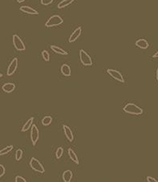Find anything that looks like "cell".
<instances>
[{
    "instance_id": "cell-13",
    "label": "cell",
    "mask_w": 158,
    "mask_h": 182,
    "mask_svg": "<svg viewBox=\"0 0 158 182\" xmlns=\"http://www.w3.org/2000/svg\"><path fill=\"white\" fill-rule=\"evenodd\" d=\"M60 71H61L62 74L65 77H70L72 74V70L70 66L67 64H64L62 65L61 68H60Z\"/></svg>"
},
{
    "instance_id": "cell-25",
    "label": "cell",
    "mask_w": 158,
    "mask_h": 182,
    "mask_svg": "<svg viewBox=\"0 0 158 182\" xmlns=\"http://www.w3.org/2000/svg\"><path fill=\"white\" fill-rule=\"evenodd\" d=\"M54 0H41V4L43 6H48L50 5L51 3H53Z\"/></svg>"
},
{
    "instance_id": "cell-10",
    "label": "cell",
    "mask_w": 158,
    "mask_h": 182,
    "mask_svg": "<svg viewBox=\"0 0 158 182\" xmlns=\"http://www.w3.org/2000/svg\"><path fill=\"white\" fill-rule=\"evenodd\" d=\"M82 29L81 27H77L76 29L72 32V34L70 35L69 37V42H74L78 39V38L80 36Z\"/></svg>"
},
{
    "instance_id": "cell-16",
    "label": "cell",
    "mask_w": 158,
    "mask_h": 182,
    "mask_svg": "<svg viewBox=\"0 0 158 182\" xmlns=\"http://www.w3.org/2000/svg\"><path fill=\"white\" fill-rule=\"evenodd\" d=\"M51 50H53L55 53L58 54H61V55H67V52L66 50H63L62 48L57 46L51 45Z\"/></svg>"
},
{
    "instance_id": "cell-18",
    "label": "cell",
    "mask_w": 158,
    "mask_h": 182,
    "mask_svg": "<svg viewBox=\"0 0 158 182\" xmlns=\"http://www.w3.org/2000/svg\"><path fill=\"white\" fill-rule=\"evenodd\" d=\"M34 121V117H31L27 121V122L23 125V126L22 128V132H26L28 129H31V127H32V123Z\"/></svg>"
},
{
    "instance_id": "cell-17",
    "label": "cell",
    "mask_w": 158,
    "mask_h": 182,
    "mask_svg": "<svg viewBox=\"0 0 158 182\" xmlns=\"http://www.w3.org/2000/svg\"><path fill=\"white\" fill-rule=\"evenodd\" d=\"M67 153H68V155H69V157H70V159H71L73 162H75V163L77 164V165L78 164H80V162H79V159H78V157L76 156L75 152L73 151L72 149H68Z\"/></svg>"
},
{
    "instance_id": "cell-4",
    "label": "cell",
    "mask_w": 158,
    "mask_h": 182,
    "mask_svg": "<svg viewBox=\"0 0 158 182\" xmlns=\"http://www.w3.org/2000/svg\"><path fill=\"white\" fill-rule=\"evenodd\" d=\"M80 59L81 63L85 66H91L92 65V60L89 54L83 50H80Z\"/></svg>"
},
{
    "instance_id": "cell-28",
    "label": "cell",
    "mask_w": 158,
    "mask_h": 182,
    "mask_svg": "<svg viewBox=\"0 0 158 182\" xmlns=\"http://www.w3.org/2000/svg\"><path fill=\"white\" fill-rule=\"evenodd\" d=\"M147 181L148 182H158V181H157L155 178H153V177H147Z\"/></svg>"
},
{
    "instance_id": "cell-12",
    "label": "cell",
    "mask_w": 158,
    "mask_h": 182,
    "mask_svg": "<svg viewBox=\"0 0 158 182\" xmlns=\"http://www.w3.org/2000/svg\"><path fill=\"white\" fill-rule=\"evenodd\" d=\"M2 89H3L4 92L9 94V93L13 92L14 90H15V85L14 84V83H11V82H7V83H5V84L3 85V86H2Z\"/></svg>"
},
{
    "instance_id": "cell-9",
    "label": "cell",
    "mask_w": 158,
    "mask_h": 182,
    "mask_svg": "<svg viewBox=\"0 0 158 182\" xmlns=\"http://www.w3.org/2000/svg\"><path fill=\"white\" fill-rule=\"evenodd\" d=\"M63 129H64V134L67 138V140L69 141L70 142H72L73 140H74V135H73L72 129H70L69 127L66 125H63Z\"/></svg>"
},
{
    "instance_id": "cell-21",
    "label": "cell",
    "mask_w": 158,
    "mask_h": 182,
    "mask_svg": "<svg viewBox=\"0 0 158 182\" xmlns=\"http://www.w3.org/2000/svg\"><path fill=\"white\" fill-rule=\"evenodd\" d=\"M13 148H14L13 145H8V146H7V147L3 148L2 150L0 151V155L3 156L6 155V154H7V153H10V152L13 149Z\"/></svg>"
},
{
    "instance_id": "cell-26",
    "label": "cell",
    "mask_w": 158,
    "mask_h": 182,
    "mask_svg": "<svg viewBox=\"0 0 158 182\" xmlns=\"http://www.w3.org/2000/svg\"><path fill=\"white\" fill-rule=\"evenodd\" d=\"M5 173H6L5 167L3 166V165H0V177H3Z\"/></svg>"
},
{
    "instance_id": "cell-29",
    "label": "cell",
    "mask_w": 158,
    "mask_h": 182,
    "mask_svg": "<svg viewBox=\"0 0 158 182\" xmlns=\"http://www.w3.org/2000/svg\"><path fill=\"white\" fill-rule=\"evenodd\" d=\"M153 58H158V51H157V52H156V53L154 54H153Z\"/></svg>"
},
{
    "instance_id": "cell-30",
    "label": "cell",
    "mask_w": 158,
    "mask_h": 182,
    "mask_svg": "<svg viewBox=\"0 0 158 182\" xmlns=\"http://www.w3.org/2000/svg\"><path fill=\"white\" fill-rule=\"evenodd\" d=\"M156 78H157V80L158 82V68L157 70V73H156Z\"/></svg>"
},
{
    "instance_id": "cell-14",
    "label": "cell",
    "mask_w": 158,
    "mask_h": 182,
    "mask_svg": "<svg viewBox=\"0 0 158 182\" xmlns=\"http://www.w3.org/2000/svg\"><path fill=\"white\" fill-rule=\"evenodd\" d=\"M136 46L137 47L140 48V49H147L148 47V43L145 39L144 38H140V39H138L136 42Z\"/></svg>"
},
{
    "instance_id": "cell-8",
    "label": "cell",
    "mask_w": 158,
    "mask_h": 182,
    "mask_svg": "<svg viewBox=\"0 0 158 182\" xmlns=\"http://www.w3.org/2000/svg\"><path fill=\"white\" fill-rule=\"evenodd\" d=\"M18 64H19L18 58H13L12 61L11 62L10 65H9L8 68H7V74L8 76H11L12 74H15V72L16 71L17 68H18Z\"/></svg>"
},
{
    "instance_id": "cell-7",
    "label": "cell",
    "mask_w": 158,
    "mask_h": 182,
    "mask_svg": "<svg viewBox=\"0 0 158 182\" xmlns=\"http://www.w3.org/2000/svg\"><path fill=\"white\" fill-rule=\"evenodd\" d=\"M39 137H40L39 129L35 125H33L31 127V143L33 145H36V143L38 142V140H39Z\"/></svg>"
},
{
    "instance_id": "cell-1",
    "label": "cell",
    "mask_w": 158,
    "mask_h": 182,
    "mask_svg": "<svg viewBox=\"0 0 158 182\" xmlns=\"http://www.w3.org/2000/svg\"><path fill=\"white\" fill-rule=\"evenodd\" d=\"M123 110L132 115H141L143 114V109L134 103H128L124 107Z\"/></svg>"
},
{
    "instance_id": "cell-31",
    "label": "cell",
    "mask_w": 158,
    "mask_h": 182,
    "mask_svg": "<svg viewBox=\"0 0 158 182\" xmlns=\"http://www.w3.org/2000/svg\"><path fill=\"white\" fill-rule=\"evenodd\" d=\"M25 0H17V2H18V3H23V2H24Z\"/></svg>"
},
{
    "instance_id": "cell-27",
    "label": "cell",
    "mask_w": 158,
    "mask_h": 182,
    "mask_svg": "<svg viewBox=\"0 0 158 182\" xmlns=\"http://www.w3.org/2000/svg\"><path fill=\"white\" fill-rule=\"evenodd\" d=\"M15 182H27V181H26L25 178L21 177V176H17V177H15Z\"/></svg>"
},
{
    "instance_id": "cell-20",
    "label": "cell",
    "mask_w": 158,
    "mask_h": 182,
    "mask_svg": "<svg viewBox=\"0 0 158 182\" xmlns=\"http://www.w3.org/2000/svg\"><path fill=\"white\" fill-rule=\"evenodd\" d=\"M42 125H44V126H48L49 125H51V123L52 122V117L51 116H45L42 119Z\"/></svg>"
},
{
    "instance_id": "cell-6",
    "label": "cell",
    "mask_w": 158,
    "mask_h": 182,
    "mask_svg": "<svg viewBox=\"0 0 158 182\" xmlns=\"http://www.w3.org/2000/svg\"><path fill=\"white\" fill-rule=\"evenodd\" d=\"M107 73L109 74L110 76L112 77L115 80L118 81V82H121L122 83L124 82V79L123 75L121 74V72H119L116 70H113V69H108Z\"/></svg>"
},
{
    "instance_id": "cell-22",
    "label": "cell",
    "mask_w": 158,
    "mask_h": 182,
    "mask_svg": "<svg viewBox=\"0 0 158 182\" xmlns=\"http://www.w3.org/2000/svg\"><path fill=\"white\" fill-rule=\"evenodd\" d=\"M63 154H64V149L62 148V147H59V148L57 149L56 152V158L60 159L62 156H63Z\"/></svg>"
},
{
    "instance_id": "cell-19",
    "label": "cell",
    "mask_w": 158,
    "mask_h": 182,
    "mask_svg": "<svg viewBox=\"0 0 158 182\" xmlns=\"http://www.w3.org/2000/svg\"><path fill=\"white\" fill-rule=\"evenodd\" d=\"M74 1H75V0H63V1H61V2L58 4L57 7L59 8V9H63V8L69 6L70 4H72Z\"/></svg>"
},
{
    "instance_id": "cell-2",
    "label": "cell",
    "mask_w": 158,
    "mask_h": 182,
    "mask_svg": "<svg viewBox=\"0 0 158 182\" xmlns=\"http://www.w3.org/2000/svg\"><path fill=\"white\" fill-rule=\"evenodd\" d=\"M64 22V19H62L59 15H53L51 16V18H49L48 20L46 22L45 26L47 27H56V26H59Z\"/></svg>"
},
{
    "instance_id": "cell-5",
    "label": "cell",
    "mask_w": 158,
    "mask_h": 182,
    "mask_svg": "<svg viewBox=\"0 0 158 182\" xmlns=\"http://www.w3.org/2000/svg\"><path fill=\"white\" fill-rule=\"evenodd\" d=\"M12 42H13V45L15 48L19 51H23L26 50V46L23 42L22 41V39L19 38V35L17 34H14L12 37Z\"/></svg>"
},
{
    "instance_id": "cell-24",
    "label": "cell",
    "mask_w": 158,
    "mask_h": 182,
    "mask_svg": "<svg viewBox=\"0 0 158 182\" xmlns=\"http://www.w3.org/2000/svg\"><path fill=\"white\" fill-rule=\"evenodd\" d=\"M22 157H23V150L20 149H18L15 153V160L17 161H19L21 160Z\"/></svg>"
},
{
    "instance_id": "cell-23",
    "label": "cell",
    "mask_w": 158,
    "mask_h": 182,
    "mask_svg": "<svg viewBox=\"0 0 158 182\" xmlns=\"http://www.w3.org/2000/svg\"><path fill=\"white\" fill-rule=\"evenodd\" d=\"M42 57H43V60L46 61V62H49L50 61V54L47 51V50H43L42 51Z\"/></svg>"
},
{
    "instance_id": "cell-11",
    "label": "cell",
    "mask_w": 158,
    "mask_h": 182,
    "mask_svg": "<svg viewBox=\"0 0 158 182\" xmlns=\"http://www.w3.org/2000/svg\"><path fill=\"white\" fill-rule=\"evenodd\" d=\"M19 10H20L22 12H24V13L26 14H29V15H39V12H38L36 10L30 7H27V6H22V7H20V8H19Z\"/></svg>"
},
{
    "instance_id": "cell-3",
    "label": "cell",
    "mask_w": 158,
    "mask_h": 182,
    "mask_svg": "<svg viewBox=\"0 0 158 182\" xmlns=\"http://www.w3.org/2000/svg\"><path fill=\"white\" fill-rule=\"evenodd\" d=\"M30 166L31 168L35 170V171L40 173H45V169L44 167L43 166V165L40 162V161H38L37 159L35 157H32L30 161Z\"/></svg>"
},
{
    "instance_id": "cell-15",
    "label": "cell",
    "mask_w": 158,
    "mask_h": 182,
    "mask_svg": "<svg viewBox=\"0 0 158 182\" xmlns=\"http://www.w3.org/2000/svg\"><path fill=\"white\" fill-rule=\"evenodd\" d=\"M72 172L71 170H66L64 172L62 177H63V180L64 182H70L72 179Z\"/></svg>"
}]
</instances>
